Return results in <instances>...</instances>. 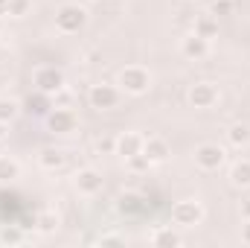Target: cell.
<instances>
[{"label":"cell","instance_id":"obj_1","mask_svg":"<svg viewBox=\"0 0 250 248\" xmlns=\"http://www.w3.org/2000/svg\"><path fill=\"white\" fill-rule=\"evenodd\" d=\"M117 88L128 97H143L151 88V70L143 64H125L117 73Z\"/></svg>","mask_w":250,"mask_h":248},{"label":"cell","instance_id":"obj_2","mask_svg":"<svg viewBox=\"0 0 250 248\" xmlns=\"http://www.w3.org/2000/svg\"><path fill=\"white\" fill-rule=\"evenodd\" d=\"M87 26V9L79 3H64L56 9V29L62 35H76Z\"/></svg>","mask_w":250,"mask_h":248},{"label":"cell","instance_id":"obj_3","mask_svg":"<svg viewBox=\"0 0 250 248\" xmlns=\"http://www.w3.org/2000/svg\"><path fill=\"white\" fill-rule=\"evenodd\" d=\"M192 161H195L198 170H204V173H215V170L224 167V161H227V149H224L221 143L207 140V143H198V146H195Z\"/></svg>","mask_w":250,"mask_h":248},{"label":"cell","instance_id":"obj_4","mask_svg":"<svg viewBox=\"0 0 250 248\" xmlns=\"http://www.w3.org/2000/svg\"><path fill=\"white\" fill-rule=\"evenodd\" d=\"M204 222V204L195 201V198H181L175 201L172 207V225L181 228V231H189V228H198Z\"/></svg>","mask_w":250,"mask_h":248},{"label":"cell","instance_id":"obj_5","mask_svg":"<svg viewBox=\"0 0 250 248\" xmlns=\"http://www.w3.org/2000/svg\"><path fill=\"white\" fill-rule=\"evenodd\" d=\"M120 97H123V91L117 88V82H96V85H90V91H87V102H90V108H96V111H111V108H117V105H120Z\"/></svg>","mask_w":250,"mask_h":248},{"label":"cell","instance_id":"obj_6","mask_svg":"<svg viewBox=\"0 0 250 248\" xmlns=\"http://www.w3.org/2000/svg\"><path fill=\"white\" fill-rule=\"evenodd\" d=\"M32 85H35V91L53 97L56 91H62L64 85H67V79H64L62 67H56V64H41V67L32 70Z\"/></svg>","mask_w":250,"mask_h":248},{"label":"cell","instance_id":"obj_7","mask_svg":"<svg viewBox=\"0 0 250 248\" xmlns=\"http://www.w3.org/2000/svg\"><path fill=\"white\" fill-rule=\"evenodd\" d=\"M187 99H189L192 108H198V111H209V108L218 105L221 94H218V88H215L212 82H195V85H189Z\"/></svg>","mask_w":250,"mask_h":248},{"label":"cell","instance_id":"obj_8","mask_svg":"<svg viewBox=\"0 0 250 248\" xmlns=\"http://www.w3.org/2000/svg\"><path fill=\"white\" fill-rule=\"evenodd\" d=\"M73 187H76V193H79V196L93 198V196H99V193H102L105 178H102V173H99V170H93V167H82V170H76V175H73Z\"/></svg>","mask_w":250,"mask_h":248},{"label":"cell","instance_id":"obj_9","mask_svg":"<svg viewBox=\"0 0 250 248\" xmlns=\"http://www.w3.org/2000/svg\"><path fill=\"white\" fill-rule=\"evenodd\" d=\"M47 128L53 134H73L79 128V114L73 108H50L47 114Z\"/></svg>","mask_w":250,"mask_h":248},{"label":"cell","instance_id":"obj_10","mask_svg":"<svg viewBox=\"0 0 250 248\" xmlns=\"http://www.w3.org/2000/svg\"><path fill=\"white\" fill-rule=\"evenodd\" d=\"M148 243L157 248H178L184 246V237H181V228H175V225H160V228H154L151 234H148Z\"/></svg>","mask_w":250,"mask_h":248},{"label":"cell","instance_id":"obj_11","mask_svg":"<svg viewBox=\"0 0 250 248\" xmlns=\"http://www.w3.org/2000/svg\"><path fill=\"white\" fill-rule=\"evenodd\" d=\"M143 143H146V137L140 131H123V134H117V155L123 161L131 158V155H140L143 152Z\"/></svg>","mask_w":250,"mask_h":248},{"label":"cell","instance_id":"obj_12","mask_svg":"<svg viewBox=\"0 0 250 248\" xmlns=\"http://www.w3.org/2000/svg\"><path fill=\"white\" fill-rule=\"evenodd\" d=\"M143 155L151 161V167H154V164H166L169 155H172V146H169L163 137H146V143H143Z\"/></svg>","mask_w":250,"mask_h":248},{"label":"cell","instance_id":"obj_13","mask_svg":"<svg viewBox=\"0 0 250 248\" xmlns=\"http://www.w3.org/2000/svg\"><path fill=\"white\" fill-rule=\"evenodd\" d=\"M181 53L187 59H192V62H201L209 53V41L201 38V35H195V32H189L187 38H181Z\"/></svg>","mask_w":250,"mask_h":248},{"label":"cell","instance_id":"obj_14","mask_svg":"<svg viewBox=\"0 0 250 248\" xmlns=\"http://www.w3.org/2000/svg\"><path fill=\"white\" fill-rule=\"evenodd\" d=\"M64 164H67V152L59 149V146H47L38 152V167L47 170V173H59Z\"/></svg>","mask_w":250,"mask_h":248},{"label":"cell","instance_id":"obj_15","mask_svg":"<svg viewBox=\"0 0 250 248\" xmlns=\"http://www.w3.org/2000/svg\"><path fill=\"white\" fill-rule=\"evenodd\" d=\"M227 181L236 187V190H248L250 187V158L233 161V167H230V173H227Z\"/></svg>","mask_w":250,"mask_h":248},{"label":"cell","instance_id":"obj_16","mask_svg":"<svg viewBox=\"0 0 250 248\" xmlns=\"http://www.w3.org/2000/svg\"><path fill=\"white\" fill-rule=\"evenodd\" d=\"M192 32L201 35V38H207V41H212V38L218 35V18H215L212 12H201V15L195 18V24H192Z\"/></svg>","mask_w":250,"mask_h":248},{"label":"cell","instance_id":"obj_17","mask_svg":"<svg viewBox=\"0 0 250 248\" xmlns=\"http://www.w3.org/2000/svg\"><path fill=\"white\" fill-rule=\"evenodd\" d=\"M117 210L123 213V216H140L143 210H146V201H143V196L140 193H120V198H117Z\"/></svg>","mask_w":250,"mask_h":248},{"label":"cell","instance_id":"obj_18","mask_svg":"<svg viewBox=\"0 0 250 248\" xmlns=\"http://www.w3.org/2000/svg\"><path fill=\"white\" fill-rule=\"evenodd\" d=\"M59 225H62V219H59V213H56V210H41V213L35 216V231H38V234H44V237L56 234V231H59Z\"/></svg>","mask_w":250,"mask_h":248},{"label":"cell","instance_id":"obj_19","mask_svg":"<svg viewBox=\"0 0 250 248\" xmlns=\"http://www.w3.org/2000/svg\"><path fill=\"white\" fill-rule=\"evenodd\" d=\"M50 108H53V97H50V94L35 91V97H29V99H26V111H29V114H35V117H47V114H50Z\"/></svg>","mask_w":250,"mask_h":248},{"label":"cell","instance_id":"obj_20","mask_svg":"<svg viewBox=\"0 0 250 248\" xmlns=\"http://www.w3.org/2000/svg\"><path fill=\"white\" fill-rule=\"evenodd\" d=\"M227 143L236 146V149H245L250 146V123H233L227 128Z\"/></svg>","mask_w":250,"mask_h":248},{"label":"cell","instance_id":"obj_21","mask_svg":"<svg viewBox=\"0 0 250 248\" xmlns=\"http://www.w3.org/2000/svg\"><path fill=\"white\" fill-rule=\"evenodd\" d=\"M21 178V161L12 155H0V181H15Z\"/></svg>","mask_w":250,"mask_h":248},{"label":"cell","instance_id":"obj_22","mask_svg":"<svg viewBox=\"0 0 250 248\" xmlns=\"http://www.w3.org/2000/svg\"><path fill=\"white\" fill-rule=\"evenodd\" d=\"M93 155H117V137L114 134H99L93 140Z\"/></svg>","mask_w":250,"mask_h":248},{"label":"cell","instance_id":"obj_23","mask_svg":"<svg viewBox=\"0 0 250 248\" xmlns=\"http://www.w3.org/2000/svg\"><path fill=\"white\" fill-rule=\"evenodd\" d=\"M21 243H26V237L18 225H3L0 228V246H21Z\"/></svg>","mask_w":250,"mask_h":248},{"label":"cell","instance_id":"obj_24","mask_svg":"<svg viewBox=\"0 0 250 248\" xmlns=\"http://www.w3.org/2000/svg\"><path fill=\"white\" fill-rule=\"evenodd\" d=\"M18 114H21V102L18 99H9V97H0V120L3 123H12Z\"/></svg>","mask_w":250,"mask_h":248},{"label":"cell","instance_id":"obj_25","mask_svg":"<svg viewBox=\"0 0 250 248\" xmlns=\"http://www.w3.org/2000/svg\"><path fill=\"white\" fill-rule=\"evenodd\" d=\"M125 167L134 173V175H146L148 170H151V161L140 152V155H131V158H125Z\"/></svg>","mask_w":250,"mask_h":248},{"label":"cell","instance_id":"obj_26","mask_svg":"<svg viewBox=\"0 0 250 248\" xmlns=\"http://www.w3.org/2000/svg\"><path fill=\"white\" fill-rule=\"evenodd\" d=\"M73 102H76V97H73V91L67 85L53 94V108H73Z\"/></svg>","mask_w":250,"mask_h":248},{"label":"cell","instance_id":"obj_27","mask_svg":"<svg viewBox=\"0 0 250 248\" xmlns=\"http://www.w3.org/2000/svg\"><path fill=\"white\" fill-rule=\"evenodd\" d=\"M32 12V0H9V18H26Z\"/></svg>","mask_w":250,"mask_h":248},{"label":"cell","instance_id":"obj_28","mask_svg":"<svg viewBox=\"0 0 250 248\" xmlns=\"http://www.w3.org/2000/svg\"><path fill=\"white\" fill-rule=\"evenodd\" d=\"M96 243L99 246H125L128 237L125 234H102V237H96Z\"/></svg>","mask_w":250,"mask_h":248},{"label":"cell","instance_id":"obj_29","mask_svg":"<svg viewBox=\"0 0 250 248\" xmlns=\"http://www.w3.org/2000/svg\"><path fill=\"white\" fill-rule=\"evenodd\" d=\"M209 12H212L215 18H221V15H230V12H233V0H212Z\"/></svg>","mask_w":250,"mask_h":248},{"label":"cell","instance_id":"obj_30","mask_svg":"<svg viewBox=\"0 0 250 248\" xmlns=\"http://www.w3.org/2000/svg\"><path fill=\"white\" fill-rule=\"evenodd\" d=\"M242 243H245V246H250V219L242 225Z\"/></svg>","mask_w":250,"mask_h":248},{"label":"cell","instance_id":"obj_31","mask_svg":"<svg viewBox=\"0 0 250 248\" xmlns=\"http://www.w3.org/2000/svg\"><path fill=\"white\" fill-rule=\"evenodd\" d=\"M239 213H242V219L248 222V219H250V201H242V207H239Z\"/></svg>","mask_w":250,"mask_h":248},{"label":"cell","instance_id":"obj_32","mask_svg":"<svg viewBox=\"0 0 250 248\" xmlns=\"http://www.w3.org/2000/svg\"><path fill=\"white\" fill-rule=\"evenodd\" d=\"M9 15V0H0V18H6Z\"/></svg>","mask_w":250,"mask_h":248},{"label":"cell","instance_id":"obj_33","mask_svg":"<svg viewBox=\"0 0 250 248\" xmlns=\"http://www.w3.org/2000/svg\"><path fill=\"white\" fill-rule=\"evenodd\" d=\"M6 134H9V123L0 120V140H6Z\"/></svg>","mask_w":250,"mask_h":248},{"label":"cell","instance_id":"obj_34","mask_svg":"<svg viewBox=\"0 0 250 248\" xmlns=\"http://www.w3.org/2000/svg\"><path fill=\"white\" fill-rule=\"evenodd\" d=\"M0 32H3V18H0Z\"/></svg>","mask_w":250,"mask_h":248}]
</instances>
